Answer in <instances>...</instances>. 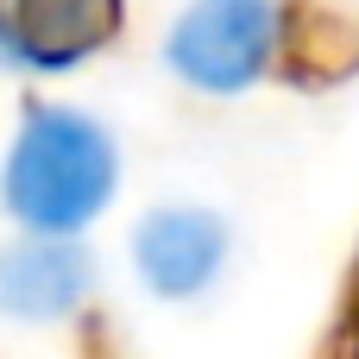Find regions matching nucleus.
<instances>
[{
  "instance_id": "obj_4",
  "label": "nucleus",
  "mask_w": 359,
  "mask_h": 359,
  "mask_svg": "<svg viewBox=\"0 0 359 359\" xmlns=\"http://www.w3.org/2000/svg\"><path fill=\"white\" fill-rule=\"evenodd\" d=\"M88 252L76 240H19L0 252V316L13 322H63L88 297Z\"/></svg>"
},
{
  "instance_id": "obj_3",
  "label": "nucleus",
  "mask_w": 359,
  "mask_h": 359,
  "mask_svg": "<svg viewBox=\"0 0 359 359\" xmlns=\"http://www.w3.org/2000/svg\"><path fill=\"white\" fill-rule=\"evenodd\" d=\"M133 265H139L145 290H158L170 303L177 297H196L227 265V227L208 208H158L133 233Z\"/></svg>"
},
{
  "instance_id": "obj_1",
  "label": "nucleus",
  "mask_w": 359,
  "mask_h": 359,
  "mask_svg": "<svg viewBox=\"0 0 359 359\" xmlns=\"http://www.w3.org/2000/svg\"><path fill=\"white\" fill-rule=\"evenodd\" d=\"M114 183H120V151L107 126L76 107H32L0 170L13 221L32 227L38 240H69L76 227H88L114 202Z\"/></svg>"
},
{
  "instance_id": "obj_2",
  "label": "nucleus",
  "mask_w": 359,
  "mask_h": 359,
  "mask_svg": "<svg viewBox=\"0 0 359 359\" xmlns=\"http://www.w3.org/2000/svg\"><path fill=\"white\" fill-rule=\"evenodd\" d=\"M278 38H284L278 0H189L164 38V57L189 88L240 95L271 69Z\"/></svg>"
}]
</instances>
